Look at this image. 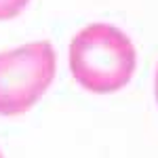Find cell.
I'll use <instances>...</instances> for the list:
<instances>
[{"instance_id": "obj_1", "label": "cell", "mask_w": 158, "mask_h": 158, "mask_svg": "<svg viewBox=\"0 0 158 158\" xmlns=\"http://www.w3.org/2000/svg\"><path fill=\"white\" fill-rule=\"evenodd\" d=\"M68 63L74 80L82 89L95 95H110L131 82L137 51L118 25L97 21L74 34Z\"/></svg>"}, {"instance_id": "obj_2", "label": "cell", "mask_w": 158, "mask_h": 158, "mask_svg": "<svg viewBox=\"0 0 158 158\" xmlns=\"http://www.w3.org/2000/svg\"><path fill=\"white\" fill-rule=\"evenodd\" d=\"M57 72V53L49 40L0 51V116H21L47 93Z\"/></svg>"}, {"instance_id": "obj_3", "label": "cell", "mask_w": 158, "mask_h": 158, "mask_svg": "<svg viewBox=\"0 0 158 158\" xmlns=\"http://www.w3.org/2000/svg\"><path fill=\"white\" fill-rule=\"evenodd\" d=\"M30 4V0H0V19H13Z\"/></svg>"}, {"instance_id": "obj_4", "label": "cell", "mask_w": 158, "mask_h": 158, "mask_svg": "<svg viewBox=\"0 0 158 158\" xmlns=\"http://www.w3.org/2000/svg\"><path fill=\"white\" fill-rule=\"evenodd\" d=\"M154 95H156V101H158V68H156V78H154Z\"/></svg>"}, {"instance_id": "obj_5", "label": "cell", "mask_w": 158, "mask_h": 158, "mask_svg": "<svg viewBox=\"0 0 158 158\" xmlns=\"http://www.w3.org/2000/svg\"><path fill=\"white\" fill-rule=\"evenodd\" d=\"M0 158H4V154H2V152H0Z\"/></svg>"}]
</instances>
